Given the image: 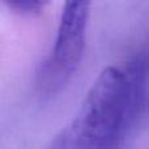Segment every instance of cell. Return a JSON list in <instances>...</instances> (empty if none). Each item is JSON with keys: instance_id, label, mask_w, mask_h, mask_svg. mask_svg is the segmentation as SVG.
Listing matches in <instances>:
<instances>
[{"instance_id": "3957f363", "label": "cell", "mask_w": 149, "mask_h": 149, "mask_svg": "<svg viewBox=\"0 0 149 149\" xmlns=\"http://www.w3.org/2000/svg\"><path fill=\"white\" fill-rule=\"evenodd\" d=\"M7 5L9 7V9L20 15H36L41 12L46 3L31 0V1H10Z\"/></svg>"}, {"instance_id": "6da1fadb", "label": "cell", "mask_w": 149, "mask_h": 149, "mask_svg": "<svg viewBox=\"0 0 149 149\" xmlns=\"http://www.w3.org/2000/svg\"><path fill=\"white\" fill-rule=\"evenodd\" d=\"M74 149H119L128 136L127 86L122 70L107 67L67 127Z\"/></svg>"}, {"instance_id": "7a4b0ae2", "label": "cell", "mask_w": 149, "mask_h": 149, "mask_svg": "<svg viewBox=\"0 0 149 149\" xmlns=\"http://www.w3.org/2000/svg\"><path fill=\"white\" fill-rule=\"evenodd\" d=\"M89 9L88 1H68L63 8L55 43L37 76V90L45 100L62 92L79 70L85 49Z\"/></svg>"}]
</instances>
